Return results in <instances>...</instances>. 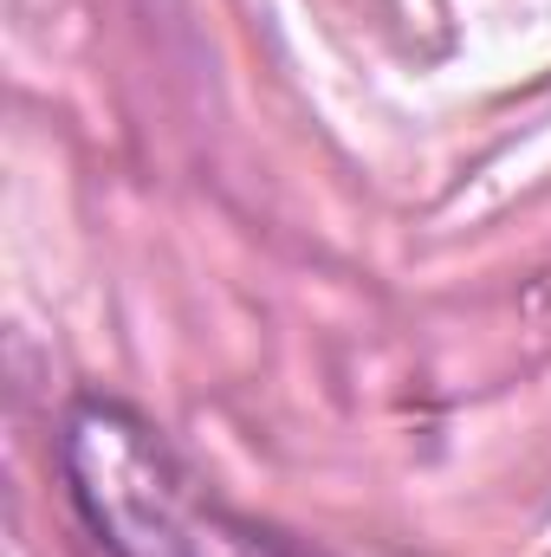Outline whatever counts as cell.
Listing matches in <instances>:
<instances>
[{
  "mask_svg": "<svg viewBox=\"0 0 551 557\" xmlns=\"http://www.w3.org/2000/svg\"><path fill=\"white\" fill-rule=\"evenodd\" d=\"M65 499L111 557H318L221 506L124 403H78L59 428Z\"/></svg>",
  "mask_w": 551,
  "mask_h": 557,
  "instance_id": "1",
  "label": "cell"
}]
</instances>
